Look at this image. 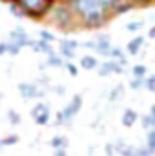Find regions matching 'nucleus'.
Returning <instances> with one entry per match:
<instances>
[{"mask_svg": "<svg viewBox=\"0 0 155 156\" xmlns=\"http://www.w3.org/2000/svg\"><path fill=\"white\" fill-rule=\"evenodd\" d=\"M29 47L33 49V51H37V53H46V55H49V53H53V49H51V44L49 42H46V40H31L29 42Z\"/></svg>", "mask_w": 155, "mask_h": 156, "instance_id": "4468645a", "label": "nucleus"}, {"mask_svg": "<svg viewBox=\"0 0 155 156\" xmlns=\"http://www.w3.org/2000/svg\"><path fill=\"white\" fill-rule=\"evenodd\" d=\"M24 13V16H29V18H35L40 20L44 16H47L53 7L59 4L57 0H13Z\"/></svg>", "mask_w": 155, "mask_h": 156, "instance_id": "f03ea898", "label": "nucleus"}, {"mask_svg": "<svg viewBox=\"0 0 155 156\" xmlns=\"http://www.w3.org/2000/svg\"><path fill=\"white\" fill-rule=\"evenodd\" d=\"M142 27H144V20H131L126 24V31L130 33H139Z\"/></svg>", "mask_w": 155, "mask_h": 156, "instance_id": "aec40b11", "label": "nucleus"}, {"mask_svg": "<svg viewBox=\"0 0 155 156\" xmlns=\"http://www.w3.org/2000/svg\"><path fill=\"white\" fill-rule=\"evenodd\" d=\"M108 60H115V62H120L122 58H126V51L122 49V47H117V45H113L110 51H108Z\"/></svg>", "mask_w": 155, "mask_h": 156, "instance_id": "2eb2a0df", "label": "nucleus"}, {"mask_svg": "<svg viewBox=\"0 0 155 156\" xmlns=\"http://www.w3.org/2000/svg\"><path fill=\"white\" fill-rule=\"evenodd\" d=\"M99 76H112V75H122L124 73V67L115 62V60H106L99 66Z\"/></svg>", "mask_w": 155, "mask_h": 156, "instance_id": "423d86ee", "label": "nucleus"}, {"mask_svg": "<svg viewBox=\"0 0 155 156\" xmlns=\"http://www.w3.org/2000/svg\"><path fill=\"white\" fill-rule=\"evenodd\" d=\"M7 120L13 123V125H18L20 123V115L17 111H7Z\"/></svg>", "mask_w": 155, "mask_h": 156, "instance_id": "bb28decb", "label": "nucleus"}, {"mask_svg": "<svg viewBox=\"0 0 155 156\" xmlns=\"http://www.w3.org/2000/svg\"><path fill=\"white\" fill-rule=\"evenodd\" d=\"M66 69H68V73H70L71 76H77L78 75V67L75 64H71V62H66Z\"/></svg>", "mask_w": 155, "mask_h": 156, "instance_id": "473e14b6", "label": "nucleus"}, {"mask_svg": "<svg viewBox=\"0 0 155 156\" xmlns=\"http://www.w3.org/2000/svg\"><path fill=\"white\" fill-rule=\"evenodd\" d=\"M17 89H18V94L24 98V100H33V98H40L44 93L40 91L39 87L35 85V83H18L17 85Z\"/></svg>", "mask_w": 155, "mask_h": 156, "instance_id": "0eeeda50", "label": "nucleus"}, {"mask_svg": "<svg viewBox=\"0 0 155 156\" xmlns=\"http://www.w3.org/2000/svg\"><path fill=\"white\" fill-rule=\"evenodd\" d=\"M144 89H146L148 93H153L155 94V73H152V75L146 76V85H144Z\"/></svg>", "mask_w": 155, "mask_h": 156, "instance_id": "393cba45", "label": "nucleus"}, {"mask_svg": "<svg viewBox=\"0 0 155 156\" xmlns=\"http://www.w3.org/2000/svg\"><path fill=\"white\" fill-rule=\"evenodd\" d=\"M148 38H152V40H155V24L148 29Z\"/></svg>", "mask_w": 155, "mask_h": 156, "instance_id": "4c0bfd02", "label": "nucleus"}, {"mask_svg": "<svg viewBox=\"0 0 155 156\" xmlns=\"http://www.w3.org/2000/svg\"><path fill=\"white\" fill-rule=\"evenodd\" d=\"M88 156H93V147H89V153H88Z\"/></svg>", "mask_w": 155, "mask_h": 156, "instance_id": "a19ab883", "label": "nucleus"}, {"mask_svg": "<svg viewBox=\"0 0 155 156\" xmlns=\"http://www.w3.org/2000/svg\"><path fill=\"white\" fill-rule=\"evenodd\" d=\"M144 44H146V38L142 35H137V37H133V38L126 44V53L130 56H135V55L141 53V49L144 47Z\"/></svg>", "mask_w": 155, "mask_h": 156, "instance_id": "1a4fd4ad", "label": "nucleus"}, {"mask_svg": "<svg viewBox=\"0 0 155 156\" xmlns=\"http://www.w3.org/2000/svg\"><path fill=\"white\" fill-rule=\"evenodd\" d=\"M137 5H135V2L133 0H119L115 4V7H113V16H120V15H124V13H130L131 9H135Z\"/></svg>", "mask_w": 155, "mask_h": 156, "instance_id": "f8f14e48", "label": "nucleus"}, {"mask_svg": "<svg viewBox=\"0 0 155 156\" xmlns=\"http://www.w3.org/2000/svg\"><path fill=\"white\" fill-rule=\"evenodd\" d=\"M78 45L80 44H78L77 40H62L60 42V49H68V51H75Z\"/></svg>", "mask_w": 155, "mask_h": 156, "instance_id": "b1692460", "label": "nucleus"}, {"mask_svg": "<svg viewBox=\"0 0 155 156\" xmlns=\"http://www.w3.org/2000/svg\"><path fill=\"white\" fill-rule=\"evenodd\" d=\"M137 156H153V153L142 144V145H137Z\"/></svg>", "mask_w": 155, "mask_h": 156, "instance_id": "c85d7f7f", "label": "nucleus"}, {"mask_svg": "<svg viewBox=\"0 0 155 156\" xmlns=\"http://www.w3.org/2000/svg\"><path fill=\"white\" fill-rule=\"evenodd\" d=\"M49 145L53 147V151L55 149H66L68 147V138L66 136H60V134L59 136H53L51 142H49Z\"/></svg>", "mask_w": 155, "mask_h": 156, "instance_id": "f3484780", "label": "nucleus"}, {"mask_svg": "<svg viewBox=\"0 0 155 156\" xmlns=\"http://www.w3.org/2000/svg\"><path fill=\"white\" fill-rule=\"evenodd\" d=\"M120 94H122V85H117L115 89L110 93V102H117L120 98Z\"/></svg>", "mask_w": 155, "mask_h": 156, "instance_id": "cd10ccee", "label": "nucleus"}, {"mask_svg": "<svg viewBox=\"0 0 155 156\" xmlns=\"http://www.w3.org/2000/svg\"><path fill=\"white\" fill-rule=\"evenodd\" d=\"M80 107H82V94H75V96L68 102V105H66L60 113H57L55 123H57V125H68V123L78 115Z\"/></svg>", "mask_w": 155, "mask_h": 156, "instance_id": "20e7f679", "label": "nucleus"}, {"mask_svg": "<svg viewBox=\"0 0 155 156\" xmlns=\"http://www.w3.org/2000/svg\"><path fill=\"white\" fill-rule=\"evenodd\" d=\"M6 47H7V53H9V55H13V56H15V55H18V51L22 49V47H18L15 42H6Z\"/></svg>", "mask_w": 155, "mask_h": 156, "instance_id": "a878e982", "label": "nucleus"}, {"mask_svg": "<svg viewBox=\"0 0 155 156\" xmlns=\"http://www.w3.org/2000/svg\"><path fill=\"white\" fill-rule=\"evenodd\" d=\"M49 15H51L53 24L59 29H62V31H73L75 26H78V20H77V16H75V13H73V9H71L70 4H64V2L57 4Z\"/></svg>", "mask_w": 155, "mask_h": 156, "instance_id": "7ed1b4c3", "label": "nucleus"}, {"mask_svg": "<svg viewBox=\"0 0 155 156\" xmlns=\"http://www.w3.org/2000/svg\"><path fill=\"white\" fill-rule=\"evenodd\" d=\"M148 113H150V115L155 118V104H152V105H150V111H148Z\"/></svg>", "mask_w": 155, "mask_h": 156, "instance_id": "ea45409f", "label": "nucleus"}, {"mask_svg": "<svg viewBox=\"0 0 155 156\" xmlns=\"http://www.w3.org/2000/svg\"><path fill=\"white\" fill-rule=\"evenodd\" d=\"M17 142H18V136H17V134H11V136L4 138V140L0 142V145H15Z\"/></svg>", "mask_w": 155, "mask_h": 156, "instance_id": "c756f323", "label": "nucleus"}, {"mask_svg": "<svg viewBox=\"0 0 155 156\" xmlns=\"http://www.w3.org/2000/svg\"><path fill=\"white\" fill-rule=\"evenodd\" d=\"M119 0H68L78 24L84 29H100L113 18Z\"/></svg>", "mask_w": 155, "mask_h": 156, "instance_id": "f257e3e1", "label": "nucleus"}, {"mask_svg": "<svg viewBox=\"0 0 155 156\" xmlns=\"http://www.w3.org/2000/svg\"><path fill=\"white\" fill-rule=\"evenodd\" d=\"M47 64H49V66H53V67H60L64 62H62V58H60L59 55L49 53V55H47Z\"/></svg>", "mask_w": 155, "mask_h": 156, "instance_id": "5701e85b", "label": "nucleus"}, {"mask_svg": "<svg viewBox=\"0 0 155 156\" xmlns=\"http://www.w3.org/2000/svg\"><path fill=\"white\" fill-rule=\"evenodd\" d=\"M9 9L13 11V15H15L17 18H22V16H24V13H22V9H20V7H18V5H17L15 2H11V4H9Z\"/></svg>", "mask_w": 155, "mask_h": 156, "instance_id": "2f4dec72", "label": "nucleus"}, {"mask_svg": "<svg viewBox=\"0 0 155 156\" xmlns=\"http://www.w3.org/2000/svg\"><path fill=\"white\" fill-rule=\"evenodd\" d=\"M40 38L51 44V42L55 40V35H53V33H49V31H40Z\"/></svg>", "mask_w": 155, "mask_h": 156, "instance_id": "72a5a7b5", "label": "nucleus"}, {"mask_svg": "<svg viewBox=\"0 0 155 156\" xmlns=\"http://www.w3.org/2000/svg\"><path fill=\"white\" fill-rule=\"evenodd\" d=\"M146 76H148V67L144 64L131 66V78H146Z\"/></svg>", "mask_w": 155, "mask_h": 156, "instance_id": "dca6fc26", "label": "nucleus"}, {"mask_svg": "<svg viewBox=\"0 0 155 156\" xmlns=\"http://www.w3.org/2000/svg\"><path fill=\"white\" fill-rule=\"evenodd\" d=\"M137 7H148V5H153L155 0H133Z\"/></svg>", "mask_w": 155, "mask_h": 156, "instance_id": "f704fd0d", "label": "nucleus"}, {"mask_svg": "<svg viewBox=\"0 0 155 156\" xmlns=\"http://www.w3.org/2000/svg\"><path fill=\"white\" fill-rule=\"evenodd\" d=\"M144 145L155 154V129L146 131V138H144Z\"/></svg>", "mask_w": 155, "mask_h": 156, "instance_id": "6ab92c4d", "label": "nucleus"}, {"mask_svg": "<svg viewBox=\"0 0 155 156\" xmlns=\"http://www.w3.org/2000/svg\"><path fill=\"white\" fill-rule=\"evenodd\" d=\"M139 122V113L135 111V109H131V107H126L124 111H122V116H120V123L124 125V127H133L135 123Z\"/></svg>", "mask_w": 155, "mask_h": 156, "instance_id": "9b49d317", "label": "nucleus"}, {"mask_svg": "<svg viewBox=\"0 0 155 156\" xmlns=\"http://www.w3.org/2000/svg\"><path fill=\"white\" fill-rule=\"evenodd\" d=\"M119 154L120 156H137V145H131V144H124L122 145V149L119 151Z\"/></svg>", "mask_w": 155, "mask_h": 156, "instance_id": "412c9836", "label": "nucleus"}, {"mask_svg": "<svg viewBox=\"0 0 155 156\" xmlns=\"http://www.w3.org/2000/svg\"><path fill=\"white\" fill-rule=\"evenodd\" d=\"M4 53H7V47H6V44H0V55H4Z\"/></svg>", "mask_w": 155, "mask_h": 156, "instance_id": "58836bf2", "label": "nucleus"}, {"mask_svg": "<svg viewBox=\"0 0 155 156\" xmlns=\"http://www.w3.org/2000/svg\"><path fill=\"white\" fill-rule=\"evenodd\" d=\"M53 156H68V151L66 149H55L53 151Z\"/></svg>", "mask_w": 155, "mask_h": 156, "instance_id": "e433bc0d", "label": "nucleus"}, {"mask_svg": "<svg viewBox=\"0 0 155 156\" xmlns=\"http://www.w3.org/2000/svg\"><path fill=\"white\" fill-rule=\"evenodd\" d=\"M31 118L37 125H47L49 120H51V111L49 107L44 104V102H39L33 109H31Z\"/></svg>", "mask_w": 155, "mask_h": 156, "instance_id": "39448f33", "label": "nucleus"}, {"mask_svg": "<svg viewBox=\"0 0 155 156\" xmlns=\"http://www.w3.org/2000/svg\"><path fill=\"white\" fill-rule=\"evenodd\" d=\"M9 38H11V42H15L18 47H24V45H28L29 47V37H28V33L22 29V27H17V29H13L11 33H9Z\"/></svg>", "mask_w": 155, "mask_h": 156, "instance_id": "9d476101", "label": "nucleus"}, {"mask_svg": "<svg viewBox=\"0 0 155 156\" xmlns=\"http://www.w3.org/2000/svg\"><path fill=\"white\" fill-rule=\"evenodd\" d=\"M60 53H62V56H64V58H68V60H71V58L75 56V51H68V49H60Z\"/></svg>", "mask_w": 155, "mask_h": 156, "instance_id": "c9c22d12", "label": "nucleus"}, {"mask_svg": "<svg viewBox=\"0 0 155 156\" xmlns=\"http://www.w3.org/2000/svg\"><path fill=\"white\" fill-rule=\"evenodd\" d=\"M99 60H97V56H91V55H84V56H80V67L84 69V71H93V69H99Z\"/></svg>", "mask_w": 155, "mask_h": 156, "instance_id": "ddd939ff", "label": "nucleus"}, {"mask_svg": "<svg viewBox=\"0 0 155 156\" xmlns=\"http://www.w3.org/2000/svg\"><path fill=\"white\" fill-rule=\"evenodd\" d=\"M128 85H130L131 91H141V89H144V85H146V78H131Z\"/></svg>", "mask_w": 155, "mask_h": 156, "instance_id": "4be33fe9", "label": "nucleus"}, {"mask_svg": "<svg viewBox=\"0 0 155 156\" xmlns=\"http://www.w3.org/2000/svg\"><path fill=\"white\" fill-rule=\"evenodd\" d=\"M104 153H106V156H115V154H117L115 144H113V142L106 144V145H104Z\"/></svg>", "mask_w": 155, "mask_h": 156, "instance_id": "7c9ffc66", "label": "nucleus"}, {"mask_svg": "<svg viewBox=\"0 0 155 156\" xmlns=\"http://www.w3.org/2000/svg\"><path fill=\"white\" fill-rule=\"evenodd\" d=\"M112 47H113V45H112L110 35H104V33L97 35V38H95V51H97L99 55H104V56H106Z\"/></svg>", "mask_w": 155, "mask_h": 156, "instance_id": "6e6552de", "label": "nucleus"}, {"mask_svg": "<svg viewBox=\"0 0 155 156\" xmlns=\"http://www.w3.org/2000/svg\"><path fill=\"white\" fill-rule=\"evenodd\" d=\"M141 125H142V129H144V131H150V129H155V118L152 116L150 113L142 115V116H141Z\"/></svg>", "mask_w": 155, "mask_h": 156, "instance_id": "a211bd4d", "label": "nucleus"}]
</instances>
